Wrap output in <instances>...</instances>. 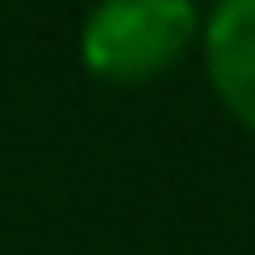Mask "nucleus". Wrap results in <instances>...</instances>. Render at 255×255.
I'll return each instance as SVG.
<instances>
[{
    "label": "nucleus",
    "instance_id": "obj_1",
    "mask_svg": "<svg viewBox=\"0 0 255 255\" xmlns=\"http://www.w3.org/2000/svg\"><path fill=\"white\" fill-rule=\"evenodd\" d=\"M204 17L187 0H114V6L85 11L80 23V57L97 80L142 85L170 74L199 46Z\"/></svg>",
    "mask_w": 255,
    "mask_h": 255
},
{
    "label": "nucleus",
    "instance_id": "obj_2",
    "mask_svg": "<svg viewBox=\"0 0 255 255\" xmlns=\"http://www.w3.org/2000/svg\"><path fill=\"white\" fill-rule=\"evenodd\" d=\"M199 51L221 108L255 136V0H221L204 17Z\"/></svg>",
    "mask_w": 255,
    "mask_h": 255
}]
</instances>
